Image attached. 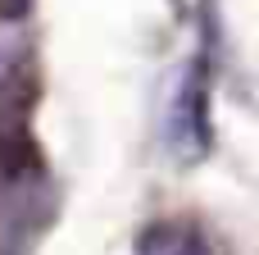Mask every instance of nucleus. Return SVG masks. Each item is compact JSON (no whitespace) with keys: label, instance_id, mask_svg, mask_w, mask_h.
I'll return each instance as SVG.
<instances>
[{"label":"nucleus","instance_id":"2","mask_svg":"<svg viewBox=\"0 0 259 255\" xmlns=\"http://www.w3.org/2000/svg\"><path fill=\"white\" fill-rule=\"evenodd\" d=\"M137 255H209V251H205L196 228H187V224H155V228L141 233Z\"/></svg>","mask_w":259,"mask_h":255},{"label":"nucleus","instance_id":"1","mask_svg":"<svg viewBox=\"0 0 259 255\" xmlns=\"http://www.w3.org/2000/svg\"><path fill=\"white\" fill-rule=\"evenodd\" d=\"M205 91H209L205 64H200V55H191V64L178 73L173 96H168V110H164V141H168V151L182 155V160H200V155L209 151Z\"/></svg>","mask_w":259,"mask_h":255}]
</instances>
